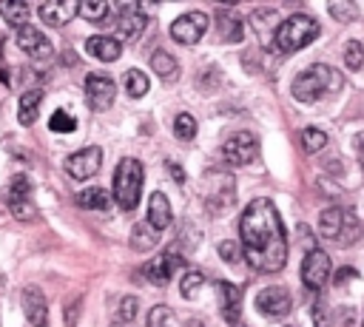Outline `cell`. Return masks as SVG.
I'll use <instances>...</instances> for the list:
<instances>
[{"label":"cell","instance_id":"cell-1","mask_svg":"<svg viewBox=\"0 0 364 327\" xmlns=\"http://www.w3.org/2000/svg\"><path fill=\"white\" fill-rule=\"evenodd\" d=\"M245 259L259 273H279L287 262V236L270 199H253L239 219Z\"/></svg>","mask_w":364,"mask_h":327},{"label":"cell","instance_id":"cell-2","mask_svg":"<svg viewBox=\"0 0 364 327\" xmlns=\"http://www.w3.org/2000/svg\"><path fill=\"white\" fill-rule=\"evenodd\" d=\"M338 85H341V80H338V74L333 68H327V65H310L301 74H296L290 91H293V97L299 102H316L321 94L333 91Z\"/></svg>","mask_w":364,"mask_h":327},{"label":"cell","instance_id":"cell-3","mask_svg":"<svg viewBox=\"0 0 364 327\" xmlns=\"http://www.w3.org/2000/svg\"><path fill=\"white\" fill-rule=\"evenodd\" d=\"M318 37V23L310 17V14H293V17H287L284 23H279V28H276V34H273V45L279 48V51H284V54H290V51H299V48H304L310 40H316Z\"/></svg>","mask_w":364,"mask_h":327},{"label":"cell","instance_id":"cell-4","mask_svg":"<svg viewBox=\"0 0 364 327\" xmlns=\"http://www.w3.org/2000/svg\"><path fill=\"white\" fill-rule=\"evenodd\" d=\"M142 176H145V171H142L139 159H131V156L119 159V165L114 171V199L122 210L136 208L139 193H142Z\"/></svg>","mask_w":364,"mask_h":327},{"label":"cell","instance_id":"cell-5","mask_svg":"<svg viewBox=\"0 0 364 327\" xmlns=\"http://www.w3.org/2000/svg\"><path fill=\"white\" fill-rule=\"evenodd\" d=\"M179 267H185L182 253H179V250H173V247H168V250H162L159 256H154V259L142 267V276H145L151 284L165 287V284L173 279V273H176Z\"/></svg>","mask_w":364,"mask_h":327},{"label":"cell","instance_id":"cell-6","mask_svg":"<svg viewBox=\"0 0 364 327\" xmlns=\"http://www.w3.org/2000/svg\"><path fill=\"white\" fill-rule=\"evenodd\" d=\"M256 154H259V139L253 134H247V131H239V134H233L230 139L222 142V156L233 168L250 165L256 159Z\"/></svg>","mask_w":364,"mask_h":327},{"label":"cell","instance_id":"cell-7","mask_svg":"<svg viewBox=\"0 0 364 327\" xmlns=\"http://www.w3.org/2000/svg\"><path fill=\"white\" fill-rule=\"evenodd\" d=\"M208 14L205 11H188L171 23V37L182 45H196L208 31Z\"/></svg>","mask_w":364,"mask_h":327},{"label":"cell","instance_id":"cell-8","mask_svg":"<svg viewBox=\"0 0 364 327\" xmlns=\"http://www.w3.org/2000/svg\"><path fill=\"white\" fill-rule=\"evenodd\" d=\"M9 208H11V216H17L20 222H28L37 216V208L31 205V182L28 176L17 173L9 185Z\"/></svg>","mask_w":364,"mask_h":327},{"label":"cell","instance_id":"cell-9","mask_svg":"<svg viewBox=\"0 0 364 327\" xmlns=\"http://www.w3.org/2000/svg\"><path fill=\"white\" fill-rule=\"evenodd\" d=\"M102 165V151L97 145H88L82 151H74L68 159H65V171L68 176L74 179H91Z\"/></svg>","mask_w":364,"mask_h":327},{"label":"cell","instance_id":"cell-10","mask_svg":"<svg viewBox=\"0 0 364 327\" xmlns=\"http://www.w3.org/2000/svg\"><path fill=\"white\" fill-rule=\"evenodd\" d=\"M344 227H350V230H361L358 227V222L347 213V210H341V208H327V210H321V216H318V233L324 236V239H341L344 242Z\"/></svg>","mask_w":364,"mask_h":327},{"label":"cell","instance_id":"cell-11","mask_svg":"<svg viewBox=\"0 0 364 327\" xmlns=\"http://www.w3.org/2000/svg\"><path fill=\"white\" fill-rule=\"evenodd\" d=\"M114 80L108 74H88L85 77V100L94 111H105L114 102Z\"/></svg>","mask_w":364,"mask_h":327},{"label":"cell","instance_id":"cell-12","mask_svg":"<svg viewBox=\"0 0 364 327\" xmlns=\"http://www.w3.org/2000/svg\"><path fill=\"white\" fill-rule=\"evenodd\" d=\"M330 279V256L324 250H310L301 262V282L310 290H318Z\"/></svg>","mask_w":364,"mask_h":327},{"label":"cell","instance_id":"cell-13","mask_svg":"<svg viewBox=\"0 0 364 327\" xmlns=\"http://www.w3.org/2000/svg\"><path fill=\"white\" fill-rule=\"evenodd\" d=\"M17 45H20V51H26V54L34 57V60H48V57L54 54L51 40H48L40 28H34V26H28V23L17 31Z\"/></svg>","mask_w":364,"mask_h":327},{"label":"cell","instance_id":"cell-14","mask_svg":"<svg viewBox=\"0 0 364 327\" xmlns=\"http://www.w3.org/2000/svg\"><path fill=\"white\" fill-rule=\"evenodd\" d=\"M256 310L262 316H270V318L287 316L290 313V296H287V290L284 287H264L256 296Z\"/></svg>","mask_w":364,"mask_h":327},{"label":"cell","instance_id":"cell-15","mask_svg":"<svg viewBox=\"0 0 364 327\" xmlns=\"http://www.w3.org/2000/svg\"><path fill=\"white\" fill-rule=\"evenodd\" d=\"M37 14H40L43 23L60 28V26H65L74 14H80V3H74V0H48V3H40V6H37Z\"/></svg>","mask_w":364,"mask_h":327},{"label":"cell","instance_id":"cell-16","mask_svg":"<svg viewBox=\"0 0 364 327\" xmlns=\"http://www.w3.org/2000/svg\"><path fill=\"white\" fill-rule=\"evenodd\" d=\"M216 293H219L222 318L228 324H239V318H242V290L230 282H216Z\"/></svg>","mask_w":364,"mask_h":327},{"label":"cell","instance_id":"cell-17","mask_svg":"<svg viewBox=\"0 0 364 327\" xmlns=\"http://www.w3.org/2000/svg\"><path fill=\"white\" fill-rule=\"evenodd\" d=\"M117 37L119 40H134L142 34L145 28V17L136 6H119V14H117Z\"/></svg>","mask_w":364,"mask_h":327},{"label":"cell","instance_id":"cell-18","mask_svg":"<svg viewBox=\"0 0 364 327\" xmlns=\"http://www.w3.org/2000/svg\"><path fill=\"white\" fill-rule=\"evenodd\" d=\"M23 313H26L28 324L46 327V321H48V304H46V296L37 287H26L23 290Z\"/></svg>","mask_w":364,"mask_h":327},{"label":"cell","instance_id":"cell-19","mask_svg":"<svg viewBox=\"0 0 364 327\" xmlns=\"http://www.w3.org/2000/svg\"><path fill=\"white\" fill-rule=\"evenodd\" d=\"M85 51H88L91 57L102 60V63H114V60L122 54V45H119V40H114V37L94 34V37L85 40Z\"/></svg>","mask_w":364,"mask_h":327},{"label":"cell","instance_id":"cell-20","mask_svg":"<svg viewBox=\"0 0 364 327\" xmlns=\"http://www.w3.org/2000/svg\"><path fill=\"white\" fill-rule=\"evenodd\" d=\"M148 225L156 233H162L171 225V205H168V196L159 193V191H154L151 199H148Z\"/></svg>","mask_w":364,"mask_h":327},{"label":"cell","instance_id":"cell-21","mask_svg":"<svg viewBox=\"0 0 364 327\" xmlns=\"http://www.w3.org/2000/svg\"><path fill=\"white\" fill-rule=\"evenodd\" d=\"M40 100H43V91H40V88H28V91H23L20 105H17V119H20V125H34Z\"/></svg>","mask_w":364,"mask_h":327},{"label":"cell","instance_id":"cell-22","mask_svg":"<svg viewBox=\"0 0 364 327\" xmlns=\"http://www.w3.org/2000/svg\"><path fill=\"white\" fill-rule=\"evenodd\" d=\"M77 205L80 208H85V210H108V205H111V193L105 191V188H85V191H80L77 193Z\"/></svg>","mask_w":364,"mask_h":327},{"label":"cell","instance_id":"cell-23","mask_svg":"<svg viewBox=\"0 0 364 327\" xmlns=\"http://www.w3.org/2000/svg\"><path fill=\"white\" fill-rule=\"evenodd\" d=\"M219 34H222V40H228V43H239L242 40V34H245V26H242V20L233 14V11H219Z\"/></svg>","mask_w":364,"mask_h":327},{"label":"cell","instance_id":"cell-24","mask_svg":"<svg viewBox=\"0 0 364 327\" xmlns=\"http://www.w3.org/2000/svg\"><path fill=\"white\" fill-rule=\"evenodd\" d=\"M151 68H154L162 80H176V74H179V63H176L168 51H162V48H156V51L151 54Z\"/></svg>","mask_w":364,"mask_h":327},{"label":"cell","instance_id":"cell-25","mask_svg":"<svg viewBox=\"0 0 364 327\" xmlns=\"http://www.w3.org/2000/svg\"><path fill=\"white\" fill-rule=\"evenodd\" d=\"M28 6L26 3H20V0H11V3H0V14H3V20L9 23V26H14L17 31L26 26V20H28Z\"/></svg>","mask_w":364,"mask_h":327},{"label":"cell","instance_id":"cell-26","mask_svg":"<svg viewBox=\"0 0 364 327\" xmlns=\"http://www.w3.org/2000/svg\"><path fill=\"white\" fill-rule=\"evenodd\" d=\"M156 239H159V233L145 222V225H136L134 227V233H131V245L136 247V250H151L154 245H156Z\"/></svg>","mask_w":364,"mask_h":327},{"label":"cell","instance_id":"cell-27","mask_svg":"<svg viewBox=\"0 0 364 327\" xmlns=\"http://www.w3.org/2000/svg\"><path fill=\"white\" fill-rule=\"evenodd\" d=\"M108 11H111V6L105 0H85V3H80V14L88 23H102L108 17Z\"/></svg>","mask_w":364,"mask_h":327},{"label":"cell","instance_id":"cell-28","mask_svg":"<svg viewBox=\"0 0 364 327\" xmlns=\"http://www.w3.org/2000/svg\"><path fill=\"white\" fill-rule=\"evenodd\" d=\"M122 82H125V91H128L131 97H142V94L148 91V77H145L142 71H136V68H131V71H125V77H122Z\"/></svg>","mask_w":364,"mask_h":327},{"label":"cell","instance_id":"cell-29","mask_svg":"<svg viewBox=\"0 0 364 327\" xmlns=\"http://www.w3.org/2000/svg\"><path fill=\"white\" fill-rule=\"evenodd\" d=\"M173 134H176V139L191 142V139L196 136V119H193L191 114H176V119H173Z\"/></svg>","mask_w":364,"mask_h":327},{"label":"cell","instance_id":"cell-30","mask_svg":"<svg viewBox=\"0 0 364 327\" xmlns=\"http://www.w3.org/2000/svg\"><path fill=\"white\" fill-rule=\"evenodd\" d=\"M301 145H304L307 154H318L327 145V134L321 128H304L301 131Z\"/></svg>","mask_w":364,"mask_h":327},{"label":"cell","instance_id":"cell-31","mask_svg":"<svg viewBox=\"0 0 364 327\" xmlns=\"http://www.w3.org/2000/svg\"><path fill=\"white\" fill-rule=\"evenodd\" d=\"M205 284V273L202 270H188L185 276H182V296L185 299H196V290Z\"/></svg>","mask_w":364,"mask_h":327},{"label":"cell","instance_id":"cell-32","mask_svg":"<svg viewBox=\"0 0 364 327\" xmlns=\"http://www.w3.org/2000/svg\"><path fill=\"white\" fill-rule=\"evenodd\" d=\"M136 310H139L136 296H122V299H119V307H117V321H119V324L134 321V318H136Z\"/></svg>","mask_w":364,"mask_h":327},{"label":"cell","instance_id":"cell-33","mask_svg":"<svg viewBox=\"0 0 364 327\" xmlns=\"http://www.w3.org/2000/svg\"><path fill=\"white\" fill-rule=\"evenodd\" d=\"M48 128L57 131V134H71L77 128V119L71 114H65V111H54L51 119H48Z\"/></svg>","mask_w":364,"mask_h":327},{"label":"cell","instance_id":"cell-34","mask_svg":"<svg viewBox=\"0 0 364 327\" xmlns=\"http://www.w3.org/2000/svg\"><path fill=\"white\" fill-rule=\"evenodd\" d=\"M148 327H173V313H171V307H165V304L151 307V313H148Z\"/></svg>","mask_w":364,"mask_h":327},{"label":"cell","instance_id":"cell-35","mask_svg":"<svg viewBox=\"0 0 364 327\" xmlns=\"http://www.w3.org/2000/svg\"><path fill=\"white\" fill-rule=\"evenodd\" d=\"M361 63H364V45L358 40H350L344 45V65L347 68H361Z\"/></svg>","mask_w":364,"mask_h":327},{"label":"cell","instance_id":"cell-36","mask_svg":"<svg viewBox=\"0 0 364 327\" xmlns=\"http://www.w3.org/2000/svg\"><path fill=\"white\" fill-rule=\"evenodd\" d=\"M330 14L336 17V20H341V23H347V20H355V6H350V3H330Z\"/></svg>","mask_w":364,"mask_h":327},{"label":"cell","instance_id":"cell-37","mask_svg":"<svg viewBox=\"0 0 364 327\" xmlns=\"http://www.w3.org/2000/svg\"><path fill=\"white\" fill-rule=\"evenodd\" d=\"M219 256L225 259V262H236L239 259V245L236 242H219Z\"/></svg>","mask_w":364,"mask_h":327},{"label":"cell","instance_id":"cell-38","mask_svg":"<svg viewBox=\"0 0 364 327\" xmlns=\"http://www.w3.org/2000/svg\"><path fill=\"white\" fill-rule=\"evenodd\" d=\"M353 279H358L355 267H341V270H336V279H333V282H336V287L341 290V287H344L347 282H353Z\"/></svg>","mask_w":364,"mask_h":327},{"label":"cell","instance_id":"cell-39","mask_svg":"<svg viewBox=\"0 0 364 327\" xmlns=\"http://www.w3.org/2000/svg\"><path fill=\"white\" fill-rule=\"evenodd\" d=\"M316 327H330V318H327V310L321 301L316 304Z\"/></svg>","mask_w":364,"mask_h":327},{"label":"cell","instance_id":"cell-40","mask_svg":"<svg viewBox=\"0 0 364 327\" xmlns=\"http://www.w3.org/2000/svg\"><path fill=\"white\" fill-rule=\"evenodd\" d=\"M168 171H171V176H173V179H176L179 185L185 182V171H182V168H179L176 162H168Z\"/></svg>","mask_w":364,"mask_h":327},{"label":"cell","instance_id":"cell-41","mask_svg":"<svg viewBox=\"0 0 364 327\" xmlns=\"http://www.w3.org/2000/svg\"><path fill=\"white\" fill-rule=\"evenodd\" d=\"M355 148H358V162H361V171H364V139H355Z\"/></svg>","mask_w":364,"mask_h":327},{"label":"cell","instance_id":"cell-42","mask_svg":"<svg viewBox=\"0 0 364 327\" xmlns=\"http://www.w3.org/2000/svg\"><path fill=\"white\" fill-rule=\"evenodd\" d=\"M0 43H3V40H0Z\"/></svg>","mask_w":364,"mask_h":327}]
</instances>
